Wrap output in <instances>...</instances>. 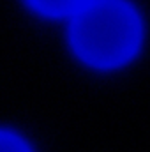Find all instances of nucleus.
Masks as SVG:
<instances>
[{
	"instance_id": "1",
	"label": "nucleus",
	"mask_w": 150,
	"mask_h": 152,
	"mask_svg": "<svg viewBox=\"0 0 150 152\" xmlns=\"http://www.w3.org/2000/svg\"><path fill=\"white\" fill-rule=\"evenodd\" d=\"M141 41V23L124 0H88L74 12L71 42L76 53L95 67L127 62Z\"/></svg>"
},
{
	"instance_id": "2",
	"label": "nucleus",
	"mask_w": 150,
	"mask_h": 152,
	"mask_svg": "<svg viewBox=\"0 0 150 152\" xmlns=\"http://www.w3.org/2000/svg\"><path fill=\"white\" fill-rule=\"evenodd\" d=\"M28 2L42 14L66 16V14H74L88 0H28Z\"/></svg>"
},
{
	"instance_id": "3",
	"label": "nucleus",
	"mask_w": 150,
	"mask_h": 152,
	"mask_svg": "<svg viewBox=\"0 0 150 152\" xmlns=\"http://www.w3.org/2000/svg\"><path fill=\"white\" fill-rule=\"evenodd\" d=\"M0 152H30L27 143L9 131H0Z\"/></svg>"
}]
</instances>
